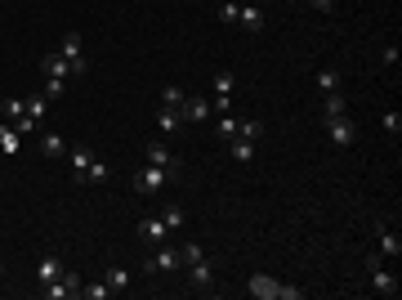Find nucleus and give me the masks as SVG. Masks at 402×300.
<instances>
[{"label":"nucleus","instance_id":"1","mask_svg":"<svg viewBox=\"0 0 402 300\" xmlns=\"http://www.w3.org/2000/svg\"><path fill=\"white\" fill-rule=\"evenodd\" d=\"M72 180H81V184L108 180V162H99L90 144H76V148H72Z\"/></svg>","mask_w":402,"mask_h":300},{"label":"nucleus","instance_id":"2","mask_svg":"<svg viewBox=\"0 0 402 300\" xmlns=\"http://www.w3.org/2000/svg\"><path fill=\"white\" fill-rule=\"evenodd\" d=\"M367 274H371V287H376L380 296H398V274L385 269V256H380V251H367Z\"/></svg>","mask_w":402,"mask_h":300},{"label":"nucleus","instance_id":"3","mask_svg":"<svg viewBox=\"0 0 402 300\" xmlns=\"http://www.w3.org/2000/svg\"><path fill=\"white\" fill-rule=\"evenodd\" d=\"M166 180H170V175L161 171V166H143V171H139V175H134V180H130V189L139 193V198H157V193L166 189Z\"/></svg>","mask_w":402,"mask_h":300},{"label":"nucleus","instance_id":"4","mask_svg":"<svg viewBox=\"0 0 402 300\" xmlns=\"http://www.w3.org/2000/svg\"><path fill=\"white\" fill-rule=\"evenodd\" d=\"M179 251L170 247V242H161V247H152V260L143 265V274H179Z\"/></svg>","mask_w":402,"mask_h":300},{"label":"nucleus","instance_id":"5","mask_svg":"<svg viewBox=\"0 0 402 300\" xmlns=\"http://www.w3.org/2000/svg\"><path fill=\"white\" fill-rule=\"evenodd\" d=\"M81 278L72 274V269H63V278H54V283H45V300H72V296H81Z\"/></svg>","mask_w":402,"mask_h":300},{"label":"nucleus","instance_id":"6","mask_svg":"<svg viewBox=\"0 0 402 300\" xmlns=\"http://www.w3.org/2000/svg\"><path fill=\"white\" fill-rule=\"evenodd\" d=\"M59 54H63L67 63H72V77H85V72H90V63H85V50H81V36H76V32H67V36H63Z\"/></svg>","mask_w":402,"mask_h":300},{"label":"nucleus","instance_id":"7","mask_svg":"<svg viewBox=\"0 0 402 300\" xmlns=\"http://www.w3.org/2000/svg\"><path fill=\"white\" fill-rule=\"evenodd\" d=\"M371 233H376V242H380V256H385V260H398V256H402V238H398L394 229H389L385 220H371Z\"/></svg>","mask_w":402,"mask_h":300},{"label":"nucleus","instance_id":"8","mask_svg":"<svg viewBox=\"0 0 402 300\" xmlns=\"http://www.w3.org/2000/svg\"><path fill=\"white\" fill-rule=\"evenodd\" d=\"M237 27H242L246 36H260L268 27V9L264 5H242V14H237Z\"/></svg>","mask_w":402,"mask_h":300},{"label":"nucleus","instance_id":"9","mask_svg":"<svg viewBox=\"0 0 402 300\" xmlns=\"http://www.w3.org/2000/svg\"><path fill=\"white\" fill-rule=\"evenodd\" d=\"M148 166H161V171H166L170 180H175V175H179V166H184V162H179V153H170L166 144H148Z\"/></svg>","mask_w":402,"mask_h":300},{"label":"nucleus","instance_id":"10","mask_svg":"<svg viewBox=\"0 0 402 300\" xmlns=\"http://www.w3.org/2000/svg\"><path fill=\"white\" fill-rule=\"evenodd\" d=\"M134 233H139L148 247H161V242L170 238V229H166V220H161V215H148V220H139V229H134Z\"/></svg>","mask_w":402,"mask_h":300},{"label":"nucleus","instance_id":"11","mask_svg":"<svg viewBox=\"0 0 402 300\" xmlns=\"http://www.w3.org/2000/svg\"><path fill=\"white\" fill-rule=\"evenodd\" d=\"M327 135H331L335 148H353V139H358V126H353L349 117H335V121H327Z\"/></svg>","mask_w":402,"mask_h":300},{"label":"nucleus","instance_id":"12","mask_svg":"<svg viewBox=\"0 0 402 300\" xmlns=\"http://www.w3.org/2000/svg\"><path fill=\"white\" fill-rule=\"evenodd\" d=\"M246 292H251L255 300H277V292H282V283H277V278H268V274H251Z\"/></svg>","mask_w":402,"mask_h":300},{"label":"nucleus","instance_id":"13","mask_svg":"<svg viewBox=\"0 0 402 300\" xmlns=\"http://www.w3.org/2000/svg\"><path fill=\"white\" fill-rule=\"evenodd\" d=\"M36 72H45V77H59V81H67V77H72V63H67L63 54L54 50V54H45V59L36 63Z\"/></svg>","mask_w":402,"mask_h":300},{"label":"nucleus","instance_id":"14","mask_svg":"<svg viewBox=\"0 0 402 300\" xmlns=\"http://www.w3.org/2000/svg\"><path fill=\"white\" fill-rule=\"evenodd\" d=\"M210 283H215V265H210V260H197V265H188V287H197V292H210Z\"/></svg>","mask_w":402,"mask_h":300},{"label":"nucleus","instance_id":"15","mask_svg":"<svg viewBox=\"0 0 402 300\" xmlns=\"http://www.w3.org/2000/svg\"><path fill=\"white\" fill-rule=\"evenodd\" d=\"M228 157H233L237 166L255 162V139H246V135H233V139H228Z\"/></svg>","mask_w":402,"mask_h":300},{"label":"nucleus","instance_id":"16","mask_svg":"<svg viewBox=\"0 0 402 300\" xmlns=\"http://www.w3.org/2000/svg\"><path fill=\"white\" fill-rule=\"evenodd\" d=\"M335 117H349V99H344V90H335V95L322 99V121H335Z\"/></svg>","mask_w":402,"mask_h":300},{"label":"nucleus","instance_id":"17","mask_svg":"<svg viewBox=\"0 0 402 300\" xmlns=\"http://www.w3.org/2000/svg\"><path fill=\"white\" fill-rule=\"evenodd\" d=\"M54 278H63V260H59V256H54V251H50V256H45L41 265H36V283L45 287V283H54Z\"/></svg>","mask_w":402,"mask_h":300},{"label":"nucleus","instance_id":"18","mask_svg":"<svg viewBox=\"0 0 402 300\" xmlns=\"http://www.w3.org/2000/svg\"><path fill=\"white\" fill-rule=\"evenodd\" d=\"M179 112H184V121H193V126L197 121H210V99H184Z\"/></svg>","mask_w":402,"mask_h":300},{"label":"nucleus","instance_id":"19","mask_svg":"<svg viewBox=\"0 0 402 300\" xmlns=\"http://www.w3.org/2000/svg\"><path fill=\"white\" fill-rule=\"evenodd\" d=\"M157 126H161V135H175V130L184 126V112H179V108H161L157 112Z\"/></svg>","mask_w":402,"mask_h":300},{"label":"nucleus","instance_id":"20","mask_svg":"<svg viewBox=\"0 0 402 300\" xmlns=\"http://www.w3.org/2000/svg\"><path fill=\"white\" fill-rule=\"evenodd\" d=\"M41 153H45V157H63V153H67V139L54 135V130H45V135H41Z\"/></svg>","mask_w":402,"mask_h":300},{"label":"nucleus","instance_id":"21","mask_svg":"<svg viewBox=\"0 0 402 300\" xmlns=\"http://www.w3.org/2000/svg\"><path fill=\"white\" fill-rule=\"evenodd\" d=\"M23 103H27V117H32L36 126H41V121H45V112H50V99H45V95H27Z\"/></svg>","mask_w":402,"mask_h":300},{"label":"nucleus","instance_id":"22","mask_svg":"<svg viewBox=\"0 0 402 300\" xmlns=\"http://www.w3.org/2000/svg\"><path fill=\"white\" fill-rule=\"evenodd\" d=\"M18 139H23V135H18V130H14V126H9V121H0V148H5V153H9V157H14V153H18V148H23V144H18Z\"/></svg>","mask_w":402,"mask_h":300},{"label":"nucleus","instance_id":"23","mask_svg":"<svg viewBox=\"0 0 402 300\" xmlns=\"http://www.w3.org/2000/svg\"><path fill=\"white\" fill-rule=\"evenodd\" d=\"M215 95L219 99H233L237 95V77H233V72H215Z\"/></svg>","mask_w":402,"mask_h":300},{"label":"nucleus","instance_id":"24","mask_svg":"<svg viewBox=\"0 0 402 300\" xmlns=\"http://www.w3.org/2000/svg\"><path fill=\"white\" fill-rule=\"evenodd\" d=\"M197 260H206V247H201V242H184V247H179V265H197Z\"/></svg>","mask_w":402,"mask_h":300},{"label":"nucleus","instance_id":"25","mask_svg":"<svg viewBox=\"0 0 402 300\" xmlns=\"http://www.w3.org/2000/svg\"><path fill=\"white\" fill-rule=\"evenodd\" d=\"M161 220H166L170 233H175V229H184V224H188V215H184V206H166V211H161Z\"/></svg>","mask_w":402,"mask_h":300},{"label":"nucleus","instance_id":"26","mask_svg":"<svg viewBox=\"0 0 402 300\" xmlns=\"http://www.w3.org/2000/svg\"><path fill=\"white\" fill-rule=\"evenodd\" d=\"M318 90H322V95H335V90H340V72H335V68L318 72Z\"/></svg>","mask_w":402,"mask_h":300},{"label":"nucleus","instance_id":"27","mask_svg":"<svg viewBox=\"0 0 402 300\" xmlns=\"http://www.w3.org/2000/svg\"><path fill=\"white\" fill-rule=\"evenodd\" d=\"M237 126H242V121H233V112H219V121H215L219 139H233V135H237Z\"/></svg>","mask_w":402,"mask_h":300},{"label":"nucleus","instance_id":"28","mask_svg":"<svg viewBox=\"0 0 402 300\" xmlns=\"http://www.w3.org/2000/svg\"><path fill=\"white\" fill-rule=\"evenodd\" d=\"M103 283L112 287V296H117V292H126V287H130V269H112V274L103 278Z\"/></svg>","mask_w":402,"mask_h":300},{"label":"nucleus","instance_id":"29","mask_svg":"<svg viewBox=\"0 0 402 300\" xmlns=\"http://www.w3.org/2000/svg\"><path fill=\"white\" fill-rule=\"evenodd\" d=\"M237 14H242L237 0H224V5H219V23H224V27H237Z\"/></svg>","mask_w":402,"mask_h":300},{"label":"nucleus","instance_id":"30","mask_svg":"<svg viewBox=\"0 0 402 300\" xmlns=\"http://www.w3.org/2000/svg\"><path fill=\"white\" fill-rule=\"evenodd\" d=\"M380 126H385V135H394V139H398V135H402V112H398V108H394V112H385V117H380Z\"/></svg>","mask_w":402,"mask_h":300},{"label":"nucleus","instance_id":"31","mask_svg":"<svg viewBox=\"0 0 402 300\" xmlns=\"http://www.w3.org/2000/svg\"><path fill=\"white\" fill-rule=\"evenodd\" d=\"M0 117H5V121H18V117H27V103H23V99H9L5 108H0Z\"/></svg>","mask_w":402,"mask_h":300},{"label":"nucleus","instance_id":"32","mask_svg":"<svg viewBox=\"0 0 402 300\" xmlns=\"http://www.w3.org/2000/svg\"><path fill=\"white\" fill-rule=\"evenodd\" d=\"M184 90H179V86H166V90H161V103H166V108H184Z\"/></svg>","mask_w":402,"mask_h":300},{"label":"nucleus","instance_id":"33","mask_svg":"<svg viewBox=\"0 0 402 300\" xmlns=\"http://www.w3.org/2000/svg\"><path fill=\"white\" fill-rule=\"evenodd\" d=\"M81 296H90V300H108V296H112V287H108V283H85V287H81Z\"/></svg>","mask_w":402,"mask_h":300},{"label":"nucleus","instance_id":"34","mask_svg":"<svg viewBox=\"0 0 402 300\" xmlns=\"http://www.w3.org/2000/svg\"><path fill=\"white\" fill-rule=\"evenodd\" d=\"M63 90H67V81H59V77H45V90H41V95H45V99H63Z\"/></svg>","mask_w":402,"mask_h":300},{"label":"nucleus","instance_id":"35","mask_svg":"<svg viewBox=\"0 0 402 300\" xmlns=\"http://www.w3.org/2000/svg\"><path fill=\"white\" fill-rule=\"evenodd\" d=\"M237 135H246V139H260V135H264V121H242V126H237Z\"/></svg>","mask_w":402,"mask_h":300},{"label":"nucleus","instance_id":"36","mask_svg":"<svg viewBox=\"0 0 402 300\" xmlns=\"http://www.w3.org/2000/svg\"><path fill=\"white\" fill-rule=\"evenodd\" d=\"M277 300H304V287H286V283H282V292H277Z\"/></svg>","mask_w":402,"mask_h":300},{"label":"nucleus","instance_id":"37","mask_svg":"<svg viewBox=\"0 0 402 300\" xmlns=\"http://www.w3.org/2000/svg\"><path fill=\"white\" fill-rule=\"evenodd\" d=\"M380 59H385V68H398V45H385V50H380Z\"/></svg>","mask_w":402,"mask_h":300},{"label":"nucleus","instance_id":"38","mask_svg":"<svg viewBox=\"0 0 402 300\" xmlns=\"http://www.w3.org/2000/svg\"><path fill=\"white\" fill-rule=\"evenodd\" d=\"M309 5H313V9H322V14H331V9H335V0H309Z\"/></svg>","mask_w":402,"mask_h":300},{"label":"nucleus","instance_id":"39","mask_svg":"<svg viewBox=\"0 0 402 300\" xmlns=\"http://www.w3.org/2000/svg\"><path fill=\"white\" fill-rule=\"evenodd\" d=\"M0 278H5V260H0Z\"/></svg>","mask_w":402,"mask_h":300}]
</instances>
